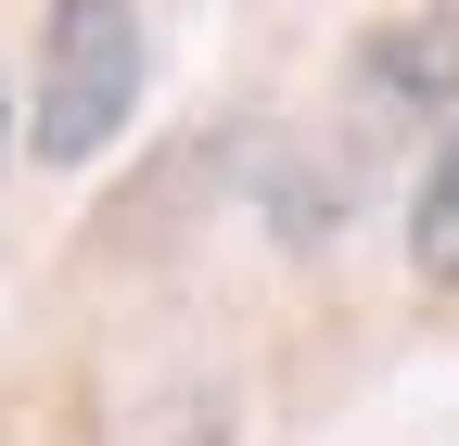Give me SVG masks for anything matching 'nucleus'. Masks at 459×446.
I'll return each instance as SVG.
<instances>
[{
    "mask_svg": "<svg viewBox=\"0 0 459 446\" xmlns=\"http://www.w3.org/2000/svg\"><path fill=\"white\" fill-rule=\"evenodd\" d=\"M141 77H153V51H141L128 0H51L39 13V77H26V153L51 179L102 166L141 116Z\"/></svg>",
    "mask_w": 459,
    "mask_h": 446,
    "instance_id": "f257e3e1",
    "label": "nucleus"
},
{
    "mask_svg": "<svg viewBox=\"0 0 459 446\" xmlns=\"http://www.w3.org/2000/svg\"><path fill=\"white\" fill-rule=\"evenodd\" d=\"M358 90L383 116H459V0H421L358 39Z\"/></svg>",
    "mask_w": 459,
    "mask_h": 446,
    "instance_id": "f03ea898",
    "label": "nucleus"
},
{
    "mask_svg": "<svg viewBox=\"0 0 459 446\" xmlns=\"http://www.w3.org/2000/svg\"><path fill=\"white\" fill-rule=\"evenodd\" d=\"M409 281L421 294H459V116H446L421 192H409Z\"/></svg>",
    "mask_w": 459,
    "mask_h": 446,
    "instance_id": "7ed1b4c3",
    "label": "nucleus"
},
{
    "mask_svg": "<svg viewBox=\"0 0 459 446\" xmlns=\"http://www.w3.org/2000/svg\"><path fill=\"white\" fill-rule=\"evenodd\" d=\"M128 446H230V396H166Z\"/></svg>",
    "mask_w": 459,
    "mask_h": 446,
    "instance_id": "20e7f679",
    "label": "nucleus"
},
{
    "mask_svg": "<svg viewBox=\"0 0 459 446\" xmlns=\"http://www.w3.org/2000/svg\"><path fill=\"white\" fill-rule=\"evenodd\" d=\"M0 166H13V90H0Z\"/></svg>",
    "mask_w": 459,
    "mask_h": 446,
    "instance_id": "39448f33",
    "label": "nucleus"
}]
</instances>
